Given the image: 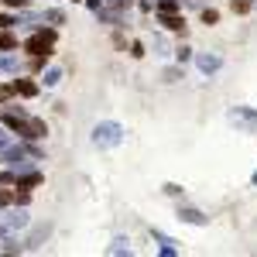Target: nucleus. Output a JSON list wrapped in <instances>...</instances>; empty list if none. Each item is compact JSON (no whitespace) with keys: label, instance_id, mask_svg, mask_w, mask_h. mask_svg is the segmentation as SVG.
<instances>
[{"label":"nucleus","instance_id":"11","mask_svg":"<svg viewBox=\"0 0 257 257\" xmlns=\"http://www.w3.org/2000/svg\"><path fill=\"white\" fill-rule=\"evenodd\" d=\"M7 4H11V7H21V4H28V0H7Z\"/></svg>","mask_w":257,"mask_h":257},{"label":"nucleus","instance_id":"8","mask_svg":"<svg viewBox=\"0 0 257 257\" xmlns=\"http://www.w3.org/2000/svg\"><path fill=\"white\" fill-rule=\"evenodd\" d=\"M230 7H233V14H247L250 11V0H233Z\"/></svg>","mask_w":257,"mask_h":257},{"label":"nucleus","instance_id":"6","mask_svg":"<svg viewBox=\"0 0 257 257\" xmlns=\"http://www.w3.org/2000/svg\"><path fill=\"white\" fill-rule=\"evenodd\" d=\"M199 69H202V72H216V69H219V59H216V55H199Z\"/></svg>","mask_w":257,"mask_h":257},{"label":"nucleus","instance_id":"9","mask_svg":"<svg viewBox=\"0 0 257 257\" xmlns=\"http://www.w3.org/2000/svg\"><path fill=\"white\" fill-rule=\"evenodd\" d=\"M202 21H206V24H216V21H219V11H202Z\"/></svg>","mask_w":257,"mask_h":257},{"label":"nucleus","instance_id":"7","mask_svg":"<svg viewBox=\"0 0 257 257\" xmlns=\"http://www.w3.org/2000/svg\"><path fill=\"white\" fill-rule=\"evenodd\" d=\"M178 11V0H161L158 4V14H175Z\"/></svg>","mask_w":257,"mask_h":257},{"label":"nucleus","instance_id":"2","mask_svg":"<svg viewBox=\"0 0 257 257\" xmlns=\"http://www.w3.org/2000/svg\"><path fill=\"white\" fill-rule=\"evenodd\" d=\"M230 123H240L243 131H257V113H254V110L237 106V110H230Z\"/></svg>","mask_w":257,"mask_h":257},{"label":"nucleus","instance_id":"5","mask_svg":"<svg viewBox=\"0 0 257 257\" xmlns=\"http://www.w3.org/2000/svg\"><path fill=\"white\" fill-rule=\"evenodd\" d=\"M14 93H21V96H35L38 86H35L31 79H18V82H14Z\"/></svg>","mask_w":257,"mask_h":257},{"label":"nucleus","instance_id":"10","mask_svg":"<svg viewBox=\"0 0 257 257\" xmlns=\"http://www.w3.org/2000/svg\"><path fill=\"white\" fill-rule=\"evenodd\" d=\"M14 45H18V41L11 38V35H4V31H0V48H14Z\"/></svg>","mask_w":257,"mask_h":257},{"label":"nucleus","instance_id":"1","mask_svg":"<svg viewBox=\"0 0 257 257\" xmlns=\"http://www.w3.org/2000/svg\"><path fill=\"white\" fill-rule=\"evenodd\" d=\"M52 45H55V31H38L35 38H28V45H24V48H28L31 55L48 59V55H52Z\"/></svg>","mask_w":257,"mask_h":257},{"label":"nucleus","instance_id":"3","mask_svg":"<svg viewBox=\"0 0 257 257\" xmlns=\"http://www.w3.org/2000/svg\"><path fill=\"white\" fill-rule=\"evenodd\" d=\"M178 219H185V223H192V226H206V216H202L199 209H192V206H182V209H178Z\"/></svg>","mask_w":257,"mask_h":257},{"label":"nucleus","instance_id":"4","mask_svg":"<svg viewBox=\"0 0 257 257\" xmlns=\"http://www.w3.org/2000/svg\"><path fill=\"white\" fill-rule=\"evenodd\" d=\"M161 24L168 31H185V18H178V14H161Z\"/></svg>","mask_w":257,"mask_h":257},{"label":"nucleus","instance_id":"12","mask_svg":"<svg viewBox=\"0 0 257 257\" xmlns=\"http://www.w3.org/2000/svg\"><path fill=\"white\" fill-rule=\"evenodd\" d=\"M254 185H257V172H254Z\"/></svg>","mask_w":257,"mask_h":257}]
</instances>
